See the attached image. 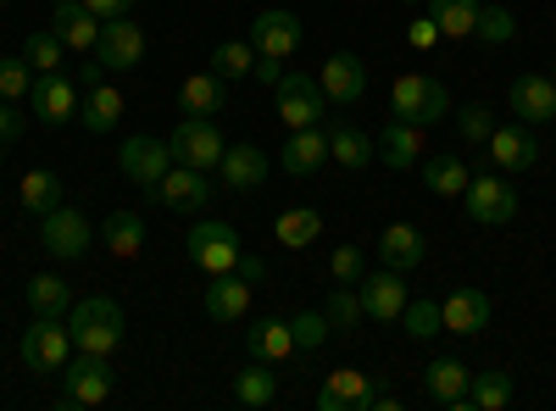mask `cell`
<instances>
[{
	"label": "cell",
	"mask_w": 556,
	"mask_h": 411,
	"mask_svg": "<svg viewBox=\"0 0 556 411\" xmlns=\"http://www.w3.org/2000/svg\"><path fill=\"white\" fill-rule=\"evenodd\" d=\"M67 334H73V350L112 356V350L123 345V306H117L112 295H84V300H73Z\"/></svg>",
	"instance_id": "1"
},
{
	"label": "cell",
	"mask_w": 556,
	"mask_h": 411,
	"mask_svg": "<svg viewBox=\"0 0 556 411\" xmlns=\"http://www.w3.org/2000/svg\"><path fill=\"white\" fill-rule=\"evenodd\" d=\"M390 117L395 123H412V128H429V123H445L451 117V89L429 73H406L395 78L390 89Z\"/></svg>",
	"instance_id": "2"
},
{
	"label": "cell",
	"mask_w": 556,
	"mask_h": 411,
	"mask_svg": "<svg viewBox=\"0 0 556 411\" xmlns=\"http://www.w3.org/2000/svg\"><path fill=\"white\" fill-rule=\"evenodd\" d=\"M62 378V406L67 411H84V406H101L106 395H112V384H117V373H112V356H89V350H73L67 356V368L56 373Z\"/></svg>",
	"instance_id": "3"
},
{
	"label": "cell",
	"mask_w": 556,
	"mask_h": 411,
	"mask_svg": "<svg viewBox=\"0 0 556 411\" xmlns=\"http://www.w3.org/2000/svg\"><path fill=\"white\" fill-rule=\"evenodd\" d=\"M184 251H190V267H201L206 279H212V272H235L240 256H245V245H240V234H235V222H212V217L190 228Z\"/></svg>",
	"instance_id": "4"
},
{
	"label": "cell",
	"mask_w": 556,
	"mask_h": 411,
	"mask_svg": "<svg viewBox=\"0 0 556 411\" xmlns=\"http://www.w3.org/2000/svg\"><path fill=\"white\" fill-rule=\"evenodd\" d=\"M39 245L51 251L56 261H78V256H89V245H96V228H89V217L78 206L62 201L56 211L39 217Z\"/></svg>",
	"instance_id": "5"
},
{
	"label": "cell",
	"mask_w": 556,
	"mask_h": 411,
	"mask_svg": "<svg viewBox=\"0 0 556 411\" xmlns=\"http://www.w3.org/2000/svg\"><path fill=\"white\" fill-rule=\"evenodd\" d=\"M17 356L28 361L34 373H62L67 356H73V334L62 317H34V329H23L17 339Z\"/></svg>",
	"instance_id": "6"
},
{
	"label": "cell",
	"mask_w": 556,
	"mask_h": 411,
	"mask_svg": "<svg viewBox=\"0 0 556 411\" xmlns=\"http://www.w3.org/2000/svg\"><path fill=\"white\" fill-rule=\"evenodd\" d=\"M167 145H173V162L201 167V172H212V167L223 162V151H228L217 117H184V123L173 128V140H167Z\"/></svg>",
	"instance_id": "7"
},
{
	"label": "cell",
	"mask_w": 556,
	"mask_h": 411,
	"mask_svg": "<svg viewBox=\"0 0 556 411\" xmlns=\"http://www.w3.org/2000/svg\"><path fill=\"white\" fill-rule=\"evenodd\" d=\"M96 56L106 73H134L139 62H146V28H139L134 17H101V39H96Z\"/></svg>",
	"instance_id": "8"
},
{
	"label": "cell",
	"mask_w": 556,
	"mask_h": 411,
	"mask_svg": "<svg viewBox=\"0 0 556 411\" xmlns=\"http://www.w3.org/2000/svg\"><path fill=\"white\" fill-rule=\"evenodd\" d=\"M278 95V123L285 128H323V84L306 73H285L273 84Z\"/></svg>",
	"instance_id": "9"
},
{
	"label": "cell",
	"mask_w": 556,
	"mask_h": 411,
	"mask_svg": "<svg viewBox=\"0 0 556 411\" xmlns=\"http://www.w3.org/2000/svg\"><path fill=\"white\" fill-rule=\"evenodd\" d=\"M462 206H468V217L479 228H501V222L518 217V190L506 184V178H495V172H479L473 184L462 190Z\"/></svg>",
	"instance_id": "10"
},
{
	"label": "cell",
	"mask_w": 556,
	"mask_h": 411,
	"mask_svg": "<svg viewBox=\"0 0 556 411\" xmlns=\"http://www.w3.org/2000/svg\"><path fill=\"white\" fill-rule=\"evenodd\" d=\"M28 106L39 123H51V128H67L78 123V84L67 73H34V89H28Z\"/></svg>",
	"instance_id": "11"
},
{
	"label": "cell",
	"mask_w": 556,
	"mask_h": 411,
	"mask_svg": "<svg viewBox=\"0 0 556 411\" xmlns=\"http://www.w3.org/2000/svg\"><path fill=\"white\" fill-rule=\"evenodd\" d=\"M117 167H123L128 184L156 190L162 172L173 167V145L167 140H151V133H134V140H123V151H117Z\"/></svg>",
	"instance_id": "12"
},
{
	"label": "cell",
	"mask_w": 556,
	"mask_h": 411,
	"mask_svg": "<svg viewBox=\"0 0 556 411\" xmlns=\"http://www.w3.org/2000/svg\"><path fill=\"white\" fill-rule=\"evenodd\" d=\"M301 17L290 12V7H273V12H262V17H251V44H256V56H273V62H290L295 51H301Z\"/></svg>",
	"instance_id": "13"
},
{
	"label": "cell",
	"mask_w": 556,
	"mask_h": 411,
	"mask_svg": "<svg viewBox=\"0 0 556 411\" xmlns=\"http://www.w3.org/2000/svg\"><path fill=\"white\" fill-rule=\"evenodd\" d=\"M362 295V317H374V323H401V311H406V272L395 267H379V272H367V279L356 284Z\"/></svg>",
	"instance_id": "14"
},
{
	"label": "cell",
	"mask_w": 556,
	"mask_h": 411,
	"mask_svg": "<svg viewBox=\"0 0 556 411\" xmlns=\"http://www.w3.org/2000/svg\"><path fill=\"white\" fill-rule=\"evenodd\" d=\"M484 151H490V162H495L501 172H529L545 145H540V133H534L529 123H495V133L484 140Z\"/></svg>",
	"instance_id": "15"
},
{
	"label": "cell",
	"mask_w": 556,
	"mask_h": 411,
	"mask_svg": "<svg viewBox=\"0 0 556 411\" xmlns=\"http://www.w3.org/2000/svg\"><path fill=\"white\" fill-rule=\"evenodd\" d=\"M151 195H156L167 211H206V206H212V178H206L201 167H184V162H173Z\"/></svg>",
	"instance_id": "16"
},
{
	"label": "cell",
	"mask_w": 556,
	"mask_h": 411,
	"mask_svg": "<svg viewBox=\"0 0 556 411\" xmlns=\"http://www.w3.org/2000/svg\"><path fill=\"white\" fill-rule=\"evenodd\" d=\"M506 106H513V117L529 123V128L556 123V84H551V73H518L513 89H506Z\"/></svg>",
	"instance_id": "17"
},
{
	"label": "cell",
	"mask_w": 556,
	"mask_h": 411,
	"mask_svg": "<svg viewBox=\"0 0 556 411\" xmlns=\"http://www.w3.org/2000/svg\"><path fill=\"white\" fill-rule=\"evenodd\" d=\"M440 317H445V334H484L490 317H495V300L473 284H462L440 300Z\"/></svg>",
	"instance_id": "18"
},
{
	"label": "cell",
	"mask_w": 556,
	"mask_h": 411,
	"mask_svg": "<svg viewBox=\"0 0 556 411\" xmlns=\"http://www.w3.org/2000/svg\"><path fill=\"white\" fill-rule=\"evenodd\" d=\"M374 395H379V384L367 378L362 368H340V373L323 378L317 411H367V406H374Z\"/></svg>",
	"instance_id": "19"
},
{
	"label": "cell",
	"mask_w": 556,
	"mask_h": 411,
	"mask_svg": "<svg viewBox=\"0 0 556 411\" xmlns=\"http://www.w3.org/2000/svg\"><path fill=\"white\" fill-rule=\"evenodd\" d=\"M245 356H251V361H273V368H285V361L295 356L290 317H251V323H245Z\"/></svg>",
	"instance_id": "20"
},
{
	"label": "cell",
	"mask_w": 556,
	"mask_h": 411,
	"mask_svg": "<svg viewBox=\"0 0 556 411\" xmlns=\"http://www.w3.org/2000/svg\"><path fill=\"white\" fill-rule=\"evenodd\" d=\"M217 172H223V184L235 190V195H245V190H262V184H267L273 162H267V151H262V145L240 140V145H228V151H223Z\"/></svg>",
	"instance_id": "21"
},
{
	"label": "cell",
	"mask_w": 556,
	"mask_h": 411,
	"mask_svg": "<svg viewBox=\"0 0 556 411\" xmlns=\"http://www.w3.org/2000/svg\"><path fill=\"white\" fill-rule=\"evenodd\" d=\"M201 306H206L212 323H245L251 317V284L240 279V272H212Z\"/></svg>",
	"instance_id": "22"
},
{
	"label": "cell",
	"mask_w": 556,
	"mask_h": 411,
	"mask_svg": "<svg viewBox=\"0 0 556 411\" xmlns=\"http://www.w3.org/2000/svg\"><path fill=\"white\" fill-rule=\"evenodd\" d=\"M362 95H367V62L351 56V51H334L329 62H323V101L356 106Z\"/></svg>",
	"instance_id": "23"
},
{
	"label": "cell",
	"mask_w": 556,
	"mask_h": 411,
	"mask_svg": "<svg viewBox=\"0 0 556 411\" xmlns=\"http://www.w3.org/2000/svg\"><path fill=\"white\" fill-rule=\"evenodd\" d=\"M468 378H473V368H462L456 356H440L424 368V395L445 411H468Z\"/></svg>",
	"instance_id": "24"
},
{
	"label": "cell",
	"mask_w": 556,
	"mask_h": 411,
	"mask_svg": "<svg viewBox=\"0 0 556 411\" xmlns=\"http://www.w3.org/2000/svg\"><path fill=\"white\" fill-rule=\"evenodd\" d=\"M323 162H329V133L323 128H290V140L278 145V167L290 178H312Z\"/></svg>",
	"instance_id": "25"
},
{
	"label": "cell",
	"mask_w": 556,
	"mask_h": 411,
	"mask_svg": "<svg viewBox=\"0 0 556 411\" xmlns=\"http://www.w3.org/2000/svg\"><path fill=\"white\" fill-rule=\"evenodd\" d=\"M56 34H62V44L67 51H78V56H89L96 51V39H101V17L84 7V0H56V23H51Z\"/></svg>",
	"instance_id": "26"
},
{
	"label": "cell",
	"mask_w": 556,
	"mask_h": 411,
	"mask_svg": "<svg viewBox=\"0 0 556 411\" xmlns=\"http://www.w3.org/2000/svg\"><path fill=\"white\" fill-rule=\"evenodd\" d=\"M424 256H429L424 228H412V222H390L384 234H379V261H384V267H395V272H412Z\"/></svg>",
	"instance_id": "27"
},
{
	"label": "cell",
	"mask_w": 556,
	"mask_h": 411,
	"mask_svg": "<svg viewBox=\"0 0 556 411\" xmlns=\"http://www.w3.org/2000/svg\"><path fill=\"white\" fill-rule=\"evenodd\" d=\"M379 162L384 167H395V172H412L417 162H424V128H412V123H395L390 117V128L379 133Z\"/></svg>",
	"instance_id": "28"
},
{
	"label": "cell",
	"mask_w": 556,
	"mask_h": 411,
	"mask_svg": "<svg viewBox=\"0 0 556 411\" xmlns=\"http://www.w3.org/2000/svg\"><path fill=\"white\" fill-rule=\"evenodd\" d=\"M178 106H184V117H217L228 106V78L190 73V78H184V89H178Z\"/></svg>",
	"instance_id": "29"
},
{
	"label": "cell",
	"mask_w": 556,
	"mask_h": 411,
	"mask_svg": "<svg viewBox=\"0 0 556 411\" xmlns=\"http://www.w3.org/2000/svg\"><path fill=\"white\" fill-rule=\"evenodd\" d=\"M424 184H429V195H445V201H456L462 190L473 184V167L462 162L456 151H440V156H424Z\"/></svg>",
	"instance_id": "30"
},
{
	"label": "cell",
	"mask_w": 556,
	"mask_h": 411,
	"mask_svg": "<svg viewBox=\"0 0 556 411\" xmlns=\"http://www.w3.org/2000/svg\"><path fill=\"white\" fill-rule=\"evenodd\" d=\"M273 240L285 251H306L312 240H323V211L317 206H290L273 217Z\"/></svg>",
	"instance_id": "31"
},
{
	"label": "cell",
	"mask_w": 556,
	"mask_h": 411,
	"mask_svg": "<svg viewBox=\"0 0 556 411\" xmlns=\"http://www.w3.org/2000/svg\"><path fill=\"white\" fill-rule=\"evenodd\" d=\"M235 400H240L245 411L278 406V373H273V361H251V368L235 373Z\"/></svg>",
	"instance_id": "32"
},
{
	"label": "cell",
	"mask_w": 556,
	"mask_h": 411,
	"mask_svg": "<svg viewBox=\"0 0 556 411\" xmlns=\"http://www.w3.org/2000/svg\"><path fill=\"white\" fill-rule=\"evenodd\" d=\"M323 133H329V156H334L340 167H351V172H362L367 162L379 156V145L367 140V133H362L356 123H329V128H323Z\"/></svg>",
	"instance_id": "33"
},
{
	"label": "cell",
	"mask_w": 556,
	"mask_h": 411,
	"mask_svg": "<svg viewBox=\"0 0 556 411\" xmlns=\"http://www.w3.org/2000/svg\"><path fill=\"white\" fill-rule=\"evenodd\" d=\"M101 245H106L117 261H134L139 245H146V217H139V211H112V217L101 222Z\"/></svg>",
	"instance_id": "34"
},
{
	"label": "cell",
	"mask_w": 556,
	"mask_h": 411,
	"mask_svg": "<svg viewBox=\"0 0 556 411\" xmlns=\"http://www.w3.org/2000/svg\"><path fill=\"white\" fill-rule=\"evenodd\" d=\"M78 123H84L89 133H112V128L123 123V89H112V84L89 89V101L78 106Z\"/></svg>",
	"instance_id": "35"
},
{
	"label": "cell",
	"mask_w": 556,
	"mask_h": 411,
	"mask_svg": "<svg viewBox=\"0 0 556 411\" xmlns=\"http://www.w3.org/2000/svg\"><path fill=\"white\" fill-rule=\"evenodd\" d=\"M424 12L440 23V34H445V39H473L479 0H424Z\"/></svg>",
	"instance_id": "36"
},
{
	"label": "cell",
	"mask_w": 556,
	"mask_h": 411,
	"mask_svg": "<svg viewBox=\"0 0 556 411\" xmlns=\"http://www.w3.org/2000/svg\"><path fill=\"white\" fill-rule=\"evenodd\" d=\"M17 201L34 211V217H45V211H56L62 206V178L51 172V167H34V172H23V184H17Z\"/></svg>",
	"instance_id": "37"
},
{
	"label": "cell",
	"mask_w": 556,
	"mask_h": 411,
	"mask_svg": "<svg viewBox=\"0 0 556 411\" xmlns=\"http://www.w3.org/2000/svg\"><path fill=\"white\" fill-rule=\"evenodd\" d=\"M501 406H513V373H473L468 378V411H501Z\"/></svg>",
	"instance_id": "38"
},
{
	"label": "cell",
	"mask_w": 556,
	"mask_h": 411,
	"mask_svg": "<svg viewBox=\"0 0 556 411\" xmlns=\"http://www.w3.org/2000/svg\"><path fill=\"white\" fill-rule=\"evenodd\" d=\"M23 56H28L34 73H62V67H67V44H62L56 28H34V34L23 39Z\"/></svg>",
	"instance_id": "39"
},
{
	"label": "cell",
	"mask_w": 556,
	"mask_h": 411,
	"mask_svg": "<svg viewBox=\"0 0 556 411\" xmlns=\"http://www.w3.org/2000/svg\"><path fill=\"white\" fill-rule=\"evenodd\" d=\"M28 306H34V317H67L73 290L56 279V272H39V279H28Z\"/></svg>",
	"instance_id": "40"
},
{
	"label": "cell",
	"mask_w": 556,
	"mask_h": 411,
	"mask_svg": "<svg viewBox=\"0 0 556 411\" xmlns=\"http://www.w3.org/2000/svg\"><path fill=\"white\" fill-rule=\"evenodd\" d=\"M212 73L228 78V84L251 78V73H256V44H251V39H223L217 51H212Z\"/></svg>",
	"instance_id": "41"
},
{
	"label": "cell",
	"mask_w": 556,
	"mask_h": 411,
	"mask_svg": "<svg viewBox=\"0 0 556 411\" xmlns=\"http://www.w3.org/2000/svg\"><path fill=\"white\" fill-rule=\"evenodd\" d=\"M401 329L412 334V339H434V334H445V317H440V300H424V295H417V300H406V311H401Z\"/></svg>",
	"instance_id": "42"
},
{
	"label": "cell",
	"mask_w": 556,
	"mask_h": 411,
	"mask_svg": "<svg viewBox=\"0 0 556 411\" xmlns=\"http://www.w3.org/2000/svg\"><path fill=\"white\" fill-rule=\"evenodd\" d=\"M323 317L334 323V334L356 329V323H362V295H356V284H334L329 300H323Z\"/></svg>",
	"instance_id": "43"
},
{
	"label": "cell",
	"mask_w": 556,
	"mask_h": 411,
	"mask_svg": "<svg viewBox=\"0 0 556 411\" xmlns=\"http://www.w3.org/2000/svg\"><path fill=\"white\" fill-rule=\"evenodd\" d=\"M290 334H295V356H306V350H323V345H329L334 323H329L323 311H295V317H290Z\"/></svg>",
	"instance_id": "44"
},
{
	"label": "cell",
	"mask_w": 556,
	"mask_h": 411,
	"mask_svg": "<svg viewBox=\"0 0 556 411\" xmlns=\"http://www.w3.org/2000/svg\"><path fill=\"white\" fill-rule=\"evenodd\" d=\"M513 34H518L513 7H501V0H495V7H479V23H473V39L479 44H506Z\"/></svg>",
	"instance_id": "45"
},
{
	"label": "cell",
	"mask_w": 556,
	"mask_h": 411,
	"mask_svg": "<svg viewBox=\"0 0 556 411\" xmlns=\"http://www.w3.org/2000/svg\"><path fill=\"white\" fill-rule=\"evenodd\" d=\"M456 133L468 145H484L490 133H495V106H484V101H468V106H456Z\"/></svg>",
	"instance_id": "46"
},
{
	"label": "cell",
	"mask_w": 556,
	"mask_h": 411,
	"mask_svg": "<svg viewBox=\"0 0 556 411\" xmlns=\"http://www.w3.org/2000/svg\"><path fill=\"white\" fill-rule=\"evenodd\" d=\"M28 89H34L28 56H0V101H28Z\"/></svg>",
	"instance_id": "47"
},
{
	"label": "cell",
	"mask_w": 556,
	"mask_h": 411,
	"mask_svg": "<svg viewBox=\"0 0 556 411\" xmlns=\"http://www.w3.org/2000/svg\"><path fill=\"white\" fill-rule=\"evenodd\" d=\"M329 272H334V284H362L367 279V256L356 245H340L334 261H329Z\"/></svg>",
	"instance_id": "48"
},
{
	"label": "cell",
	"mask_w": 556,
	"mask_h": 411,
	"mask_svg": "<svg viewBox=\"0 0 556 411\" xmlns=\"http://www.w3.org/2000/svg\"><path fill=\"white\" fill-rule=\"evenodd\" d=\"M28 133V112L17 101H0V145H17Z\"/></svg>",
	"instance_id": "49"
},
{
	"label": "cell",
	"mask_w": 556,
	"mask_h": 411,
	"mask_svg": "<svg viewBox=\"0 0 556 411\" xmlns=\"http://www.w3.org/2000/svg\"><path fill=\"white\" fill-rule=\"evenodd\" d=\"M406 39H412V51H434L445 34H440V23L424 12V17H412V23H406Z\"/></svg>",
	"instance_id": "50"
},
{
	"label": "cell",
	"mask_w": 556,
	"mask_h": 411,
	"mask_svg": "<svg viewBox=\"0 0 556 411\" xmlns=\"http://www.w3.org/2000/svg\"><path fill=\"white\" fill-rule=\"evenodd\" d=\"M84 7L96 12V17H128V12H134V0H84Z\"/></svg>",
	"instance_id": "51"
},
{
	"label": "cell",
	"mask_w": 556,
	"mask_h": 411,
	"mask_svg": "<svg viewBox=\"0 0 556 411\" xmlns=\"http://www.w3.org/2000/svg\"><path fill=\"white\" fill-rule=\"evenodd\" d=\"M78 89H101L106 84V67L101 62H78V78H73Z\"/></svg>",
	"instance_id": "52"
},
{
	"label": "cell",
	"mask_w": 556,
	"mask_h": 411,
	"mask_svg": "<svg viewBox=\"0 0 556 411\" xmlns=\"http://www.w3.org/2000/svg\"><path fill=\"white\" fill-rule=\"evenodd\" d=\"M235 272H240L245 284H262V279H267V261H262V256H240V267H235Z\"/></svg>",
	"instance_id": "53"
},
{
	"label": "cell",
	"mask_w": 556,
	"mask_h": 411,
	"mask_svg": "<svg viewBox=\"0 0 556 411\" xmlns=\"http://www.w3.org/2000/svg\"><path fill=\"white\" fill-rule=\"evenodd\" d=\"M251 78H256V84H267V89H273V84H278V78H285V73H278V62H273V56H256V73H251Z\"/></svg>",
	"instance_id": "54"
},
{
	"label": "cell",
	"mask_w": 556,
	"mask_h": 411,
	"mask_svg": "<svg viewBox=\"0 0 556 411\" xmlns=\"http://www.w3.org/2000/svg\"><path fill=\"white\" fill-rule=\"evenodd\" d=\"M374 406H379V411H401V395H395V389H379Z\"/></svg>",
	"instance_id": "55"
},
{
	"label": "cell",
	"mask_w": 556,
	"mask_h": 411,
	"mask_svg": "<svg viewBox=\"0 0 556 411\" xmlns=\"http://www.w3.org/2000/svg\"><path fill=\"white\" fill-rule=\"evenodd\" d=\"M401 7H424V0H401Z\"/></svg>",
	"instance_id": "56"
},
{
	"label": "cell",
	"mask_w": 556,
	"mask_h": 411,
	"mask_svg": "<svg viewBox=\"0 0 556 411\" xmlns=\"http://www.w3.org/2000/svg\"><path fill=\"white\" fill-rule=\"evenodd\" d=\"M551 84H556V62H551Z\"/></svg>",
	"instance_id": "57"
},
{
	"label": "cell",
	"mask_w": 556,
	"mask_h": 411,
	"mask_svg": "<svg viewBox=\"0 0 556 411\" xmlns=\"http://www.w3.org/2000/svg\"><path fill=\"white\" fill-rule=\"evenodd\" d=\"M0 162H7V145H0Z\"/></svg>",
	"instance_id": "58"
},
{
	"label": "cell",
	"mask_w": 556,
	"mask_h": 411,
	"mask_svg": "<svg viewBox=\"0 0 556 411\" xmlns=\"http://www.w3.org/2000/svg\"><path fill=\"white\" fill-rule=\"evenodd\" d=\"M0 7H12V0H0Z\"/></svg>",
	"instance_id": "59"
}]
</instances>
